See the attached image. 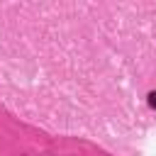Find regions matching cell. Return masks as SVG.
I'll return each instance as SVG.
<instances>
[{
  "label": "cell",
  "mask_w": 156,
  "mask_h": 156,
  "mask_svg": "<svg viewBox=\"0 0 156 156\" xmlns=\"http://www.w3.org/2000/svg\"><path fill=\"white\" fill-rule=\"evenodd\" d=\"M149 105L156 110V90H154V93H149Z\"/></svg>",
  "instance_id": "1"
}]
</instances>
